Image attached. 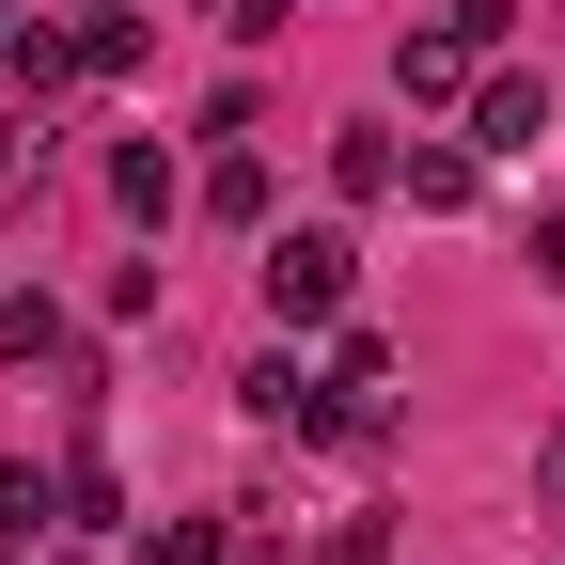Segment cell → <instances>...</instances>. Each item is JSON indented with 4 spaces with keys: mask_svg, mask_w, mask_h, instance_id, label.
I'll return each instance as SVG.
<instances>
[{
    "mask_svg": "<svg viewBox=\"0 0 565 565\" xmlns=\"http://www.w3.org/2000/svg\"><path fill=\"white\" fill-rule=\"evenodd\" d=\"M471 141H487V158H534V141H550V79H519V63L471 79Z\"/></svg>",
    "mask_w": 565,
    "mask_h": 565,
    "instance_id": "2",
    "label": "cell"
},
{
    "mask_svg": "<svg viewBox=\"0 0 565 565\" xmlns=\"http://www.w3.org/2000/svg\"><path fill=\"white\" fill-rule=\"evenodd\" d=\"M393 79H408V110H440V95H471V47H456V32H408Z\"/></svg>",
    "mask_w": 565,
    "mask_h": 565,
    "instance_id": "3",
    "label": "cell"
},
{
    "mask_svg": "<svg viewBox=\"0 0 565 565\" xmlns=\"http://www.w3.org/2000/svg\"><path fill=\"white\" fill-rule=\"evenodd\" d=\"M315 565H377V519H345V534H330V550H315Z\"/></svg>",
    "mask_w": 565,
    "mask_h": 565,
    "instance_id": "14",
    "label": "cell"
},
{
    "mask_svg": "<svg viewBox=\"0 0 565 565\" xmlns=\"http://www.w3.org/2000/svg\"><path fill=\"white\" fill-rule=\"evenodd\" d=\"M393 189H408V204H471V158H456V141H408Z\"/></svg>",
    "mask_w": 565,
    "mask_h": 565,
    "instance_id": "8",
    "label": "cell"
},
{
    "mask_svg": "<svg viewBox=\"0 0 565 565\" xmlns=\"http://www.w3.org/2000/svg\"><path fill=\"white\" fill-rule=\"evenodd\" d=\"M440 32H456V47L487 63V47H503V32H519V0H456V17H440Z\"/></svg>",
    "mask_w": 565,
    "mask_h": 565,
    "instance_id": "13",
    "label": "cell"
},
{
    "mask_svg": "<svg viewBox=\"0 0 565 565\" xmlns=\"http://www.w3.org/2000/svg\"><path fill=\"white\" fill-rule=\"evenodd\" d=\"M141 63V17H79V79H126Z\"/></svg>",
    "mask_w": 565,
    "mask_h": 565,
    "instance_id": "11",
    "label": "cell"
},
{
    "mask_svg": "<svg viewBox=\"0 0 565 565\" xmlns=\"http://www.w3.org/2000/svg\"><path fill=\"white\" fill-rule=\"evenodd\" d=\"M32 519H63V471H32V456H0V550H32Z\"/></svg>",
    "mask_w": 565,
    "mask_h": 565,
    "instance_id": "6",
    "label": "cell"
},
{
    "mask_svg": "<svg viewBox=\"0 0 565 565\" xmlns=\"http://www.w3.org/2000/svg\"><path fill=\"white\" fill-rule=\"evenodd\" d=\"M0 362H63V315L47 299H0Z\"/></svg>",
    "mask_w": 565,
    "mask_h": 565,
    "instance_id": "10",
    "label": "cell"
},
{
    "mask_svg": "<svg viewBox=\"0 0 565 565\" xmlns=\"http://www.w3.org/2000/svg\"><path fill=\"white\" fill-rule=\"evenodd\" d=\"M32 189H47V126H0V221H17Z\"/></svg>",
    "mask_w": 565,
    "mask_h": 565,
    "instance_id": "9",
    "label": "cell"
},
{
    "mask_svg": "<svg viewBox=\"0 0 565 565\" xmlns=\"http://www.w3.org/2000/svg\"><path fill=\"white\" fill-rule=\"evenodd\" d=\"M158 565H236V534L221 519H158Z\"/></svg>",
    "mask_w": 565,
    "mask_h": 565,
    "instance_id": "12",
    "label": "cell"
},
{
    "mask_svg": "<svg viewBox=\"0 0 565 565\" xmlns=\"http://www.w3.org/2000/svg\"><path fill=\"white\" fill-rule=\"evenodd\" d=\"M393 173H408V141H393V126H345V141H330V189H345V204H377Z\"/></svg>",
    "mask_w": 565,
    "mask_h": 565,
    "instance_id": "4",
    "label": "cell"
},
{
    "mask_svg": "<svg viewBox=\"0 0 565 565\" xmlns=\"http://www.w3.org/2000/svg\"><path fill=\"white\" fill-rule=\"evenodd\" d=\"M534 282H565V221H534Z\"/></svg>",
    "mask_w": 565,
    "mask_h": 565,
    "instance_id": "15",
    "label": "cell"
},
{
    "mask_svg": "<svg viewBox=\"0 0 565 565\" xmlns=\"http://www.w3.org/2000/svg\"><path fill=\"white\" fill-rule=\"evenodd\" d=\"M534 487H550V503H565V424H550V456H534Z\"/></svg>",
    "mask_w": 565,
    "mask_h": 565,
    "instance_id": "16",
    "label": "cell"
},
{
    "mask_svg": "<svg viewBox=\"0 0 565 565\" xmlns=\"http://www.w3.org/2000/svg\"><path fill=\"white\" fill-rule=\"evenodd\" d=\"M236 408H252V424H282V440H299V424H315V377H299V362H282V345H267V362L236 377Z\"/></svg>",
    "mask_w": 565,
    "mask_h": 565,
    "instance_id": "5",
    "label": "cell"
},
{
    "mask_svg": "<svg viewBox=\"0 0 565 565\" xmlns=\"http://www.w3.org/2000/svg\"><path fill=\"white\" fill-rule=\"evenodd\" d=\"M345 282H362V252H345L330 221H315V236H267V315H282V330H330Z\"/></svg>",
    "mask_w": 565,
    "mask_h": 565,
    "instance_id": "1",
    "label": "cell"
},
{
    "mask_svg": "<svg viewBox=\"0 0 565 565\" xmlns=\"http://www.w3.org/2000/svg\"><path fill=\"white\" fill-rule=\"evenodd\" d=\"M110 204H126V221H173V158H158V141H126V158H110Z\"/></svg>",
    "mask_w": 565,
    "mask_h": 565,
    "instance_id": "7",
    "label": "cell"
}]
</instances>
